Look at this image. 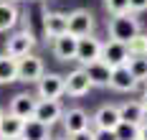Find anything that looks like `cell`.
<instances>
[{
    "mask_svg": "<svg viewBox=\"0 0 147 140\" xmlns=\"http://www.w3.org/2000/svg\"><path fill=\"white\" fill-rule=\"evenodd\" d=\"M140 20L134 13H122V16H112L109 18V38L129 43L134 36H140Z\"/></svg>",
    "mask_w": 147,
    "mask_h": 140,
    "instance_id": "obj_1",
    "label": "cell"
},
{
    "mask_svg": "<svg viewBox=\"0 0 147 140\" xmlns=\"http://www.w3.org/2000/svg\"><path fill=\"white\" fill-rule=\"evenodd\" d=\"M33 46H36V36L30 33V28H23V31H15L5 41V54L13 59H23L33 51Z\"/></svg>",
    "mask_w": 147,
    "mask_h": 140,
    "instance_id": "obj_2",
    "label": "cell"
},
{
    "mask_svg": "<svg viewBox=\"0 0 147 140\" xmlns=\"http://www.w3.org/2000/svg\"><path fill=\"white\" fill-rule=\"evenodd\" d=\"M43 74H46V69H43V59H41V56L28 54V56L18 59V82H26V84H38Z\"/></svg>",
    "mask_w": 147,
    "mask_h": 140,
    "instance_id": "obj_3",
    "label": "cell"
},
{
    "mask_svg": "<svg viewBox=\"0 0 147 140\" xmlns=\"http://www.w3.org/2000/svg\"><path fill=\"white\" fill-rule=\"evenodd\" d=\"M109 69H119V66H124V64L129 61V48L127 43H122V41H114V38H109V41H104L102 43V59Z\"/></svg>",
    "mask_w": 147,
    "mask_h": 140,
    "instance_id": "obj_4",
    "label": "cell"
},
{
    "mask_svg": "<svg viewBox=\"0 0 147 140\" xmlns=\"http://www.w3.org/2000/svg\"><path fill=\"white\" fill-rule=\"evenodd\" d=\"M63 94H66V77L46 71L38 82V99H61Z\"/></svg>",
    "mask_w": 147,
    "mask_h": 140,
    "instance_id": "obj_5",
    "label": "cell"
},
{
    "mask_svg": "<svg viewBox=\"0 0 147 140\" xmlns=\"http://www.w3.org/2000/svg\"><path fill=\"white\" fill-rule=\"evenodd\" d=\"M94 26H96V20H94V16L89 13L86 8H79V10L69 13V33L74 38L94 36Z\"/></svg>",
    "mask_w": 147,
    "mask_h": 140,
    "instance_id": "obj_6",
    "label": "cell"
},
{
    "mask_svg": "<svg viewBox=\"0 0 147 140\" xmlns=\"http://www.w3.org/2000/svg\"><path fill=\"white\" fill-rule=\"evenodd\" d=\"M63 130L66 135H76V133H84V130H91V117H89L86 109L81 107H71V109H63Z\"/></svg>",
    "mask_w": 147,
    "mask_h": 140,
    "instance_id": "obj_7",
    "label": "cell"
},
{
    "mask_svg": "<svg viewBox=\"0 0 147 140\" xmlns=\"http://www.w3.org/2000/svg\"><path fill=\"white\" fill-rule=\"evenodd\" d=\"M102 43L96 36H84V38H79V48H76V61L81 64V66H89V64L99 61L102 59Z\"/></svg>",
    "mask_w": 147,
    "mask_h": 140,
    "instance_id": "obj_8",
    "label": "cell"
},
{
    "mask_svg": "<svg viewBox=\"0 0 147 140\" xmlns=\"http://www.w3.org/2000/svg\"><path fill=\"white\" fill-rule=\"evenodd\" d=\"M91 125L96 130H117L122 125V117H119V105H102L91 115Z\"/></svg>",
    "mask_w": 147,
    "mask_h": 140,
    "instance_id": "obj_9",
    "label": "cell"
},
{
    "mask_svg": "<svg viewBox=\"0 0 147 140\" xmlns=\"http://www.w3.org/2000/svg\"><path fill=\"white\" fill-rule=\"evenodd\" d=\"M43 33L48 38H59L69 33V13L61 10H46L43 13Z\"/></svg>",
    "mask_w": 147,
    "mask_h": 140,
    "instance_id": "obj_10",
    "label": "cell"
},
{
    "mask_svg": "<svg viewBox=\"0 0 147 140\" xmlns=\"http://www.w3.org/2000/svg\"><path fill=\"white\" fill-rule=\"evenodd\" d=\"M36 107H38V97H33V94H28V92H20V94H15L13 99H10L8 115H15V117H20V120H33Z\"/></svg>",
    "mask_w": 147,
    "mask_h": 140,
    "instance_id": "obj_11",
    "label": "cell"
},
{
    "mask_svg": "<svg viewBox=\"0 0 147 140\" xmlns=\"http://www.w3.org/2000/svg\"><path fill=\"white\" fill-rule=\"evenodd\" d=\"M61 117H63V107H61V99H38V107H36V115H33V120H38V122L43 125H51L59 122Z\"/></svg>",
    "mask_w": 147,
    "mask_h": 140,
    "instance_id": "obj_12",
    "label": "cell"
},
{
    "mask_svg": "<svg viewBox=\"0 0 147 140\" xmlns=\"http://www.w3.org/2000/svg\"><path fill=\"white\" fill-rule=\"evenodd\" d=\"M91 87L94 84H91V79L84 69H74L66 74V94L69 97H84V94H89Z\"/></svg>",
    "mask_w": 147,
    "mask_h": 140,
    "instance_id": "obj_13",
    "label": "cell"
},
{
    "mask_svg": "<svg viewBox=\"0 0 147 140\" xmlns=\"http://www.w3.org/2000/svg\"><path fill=\"white\" fill-rule=\"evenodd\" d=\"M76 48H79V38H74L71 33L53 38L51 43V51L59 61H76Z\"/></svg>",
    "mask_w": 147,
    "mask_h": 140,
    "instance_id": "obj_14",
    "label": "cell"
},
{
    "mask_svg": "<svg viewBox=\"0 0 147 140\" xmlns=\"http://www.w3.org/2000/svg\"><path fill=\"white\" fill-rule=\"evenodd\" d=\"M119 117H122V122L127 125H140L147 122V112L142 107V102L140 99H127V102H122L119 105Z\"/></svg>",
    "mask_w": 147,
    "mask_h": 140,
    "instance_id": "obj_15",
    "label": "cell"
},
{
    "mask_svg": "<svg viewBox=\"0 0 147 140\" xmlns=\"http://www.w3.org/2000/svg\"><path fill=\"white\" fill-rule=\"evenodd\" d=\"M137 84H140V82H134V77L129 74L127 66L112 69V82H109V87H112L114 92H134Z\"/></svg>",
    "mask_w": 147,
    "mask_h": 140,
    "instance_id": "obj_16",
    "label": "cell"
},
{
    "mask_svg": "<svg viewBox=\"0 0 147 140\" xmlns=\"http://www.w3.org/2000/svg\"><path fill=\"white\" fill-rule=\"evenodd\" d=\"M81 69L89 74V79H91L94 87H109V82H112V69L104 61H94V64H89V66H81Z\"/></svg>",
    "mask_w": 147,
    "mask_h": 140,
    "instance_id": "obj_17",
    "label": "cell"
},
{
    "mask_svg": "<svg viewBox=\"0 0 147 140\" xmlns=\"http://www.w3.org/2000/svg\"><path fill=\"white\" fill-rule=\"evenodd\" d=\"M23 127H26V120L15 117V115H5V120L0 125V140H20Z\"/></svg>",
    "mask_w": 147,
    "mask_h": 140,
    "instance_id": "obj_18",
    "label": "cell"
},
{
    "mask_svg": "<svg viewBox=\"0 0 147 140\" xmlns=\"http://www.w3.org/2000/svg\"><path fill=\"white\" fill-rule=\"evenodd\" d=\"M18 82V59L0 54V84H10Z\"/></svg>",
    "mask_w": 147,
    "mask_h": 140,
    "instance_id": "obj_19",
    "label": "cell"
},
{
    "mask_svg": "<svg viewBox=\"0 0 147 140\" xmlns=\"http://www.w3.org/2000/svg\"><path fill=\"white\" fill-rule=\"evenodd\" d=\"M15 23H18V8H15V3L3 0L0 3V33L10 31Z\"/></svg>",
    "mask_w": 147,
    "mask_h": 140,
    "instance_id": "obj_20",
    "label": "cell"
},
{
    "mask_svg": "<svg viewBox=\"0 0 147 140\" xmlns=\"http://www.w3.org/2000/svg\"><path fill=\"white\" fill-rule=\"evenodd\" d=\"M48 125L38 122V120H26V127H23V135L20 140H51L48 138Z\"/></svg>",
    "mask_w": 147,
    "mask_h": 140,
    "instance_id": "obj_21",
    "label": "cell"
},
{
    "mask_svg": "<svg viewBox=\"0 0 147 140\" xmlns=\"http://www.w3.org/2000/svg\"><path fill=\"white\" fill-rule=\"evenodd\" d=\"M124 66L129 69L134 82H145L147 79V56H129V61L124 64Z\"/></svg>",
    "mask_w": 147,
    "mask_h": 140,
    "instance_id": "obj_22",
    "label": "cell"
},
{
    "mask_svg": "<svg viewBox=\"0 0 147 140\" xmlns=\"http://www.w3.org/2000/svg\"><path fill=\"white\" fill-rule=\"evenodd\" d=\"M127 48H129V56H147V33L134 36L127 43Z\"/></svg>",
    "mask_w": 147,
    "mask_h": 140,
    "instance_id": "obj_23",
    "label": "cell"
},
{
    "mask_svg": "<svg viewBox=\"0 0 147 140\" xmlns=\"http://www.w3.org/2000/svg\"><path fill=\"white\" fill-rule=\"evenodd\" d=\"M104 8L112 16H122V13H129V0H104Z\"/></svg>",
    "mask_w": 147,
    "mask_h": 140,
    "instance_id": "obj_24",
    "label": "cell"
},
{
    "mask_svg": "<svg viewBox=\"0 0 147 140\" xmlns=\"http://www.w3.org/2000/svg\"><path fill=\"white\" fill-rule=\"evenodd\" d=\"M117 138H119V140H140V127H137V125L122 122V125L117 127Z\"/></svg>",
    "mask_w": 147,
    "mask_h": 140,
    "instance_id": "obj_25",
    "label": "cell"
},
{
    "mask_svg": "<svg viewBox=\"0 0 147 140\" xmlns=\"http://www.w3.org/2000/svg\"><path fill=\"white\" fill-rule=\"evenodd\" d=\"M94 140H119L117 130H94Z\"/></svg>",
    "mask_w": 147,
    "mask_h": 140,
    "instance_id": "obj_26",
    "label": "cell"
},
{
    "mask_svg": "<svg viewBox=\"0 0 147 140\" xmlns=\"http://www.w3.org/2000/svg\"><path fill=\"white\" fill-rule=\"evenodd\" d=\"M142 10H147V0H129V13H142Z\"/></svg>",
    "mask_w": 147,
    "mask_h": 140,
    "instance_id": "obj_27",
    "label": "cell"
},
{
    "mask_svg": "<svg viewBox=\"0 0 147 140\" xmlns=\"http://www.w3.org/2000/svg\"><path fill=\"white\" fill-rule=\"evenodd\" d=\"M69 140H94V130H84V133L69 135Z\"/></svg>",
    "mask_w": 147,
    "mask_h": 140,
    "instance_id": "obj_28",
    "label": "cell"
},
{
    "mask_svg": "<svg viewBox=\"0 0 147 140\" xmlns=\"http://www.w3.org/2000/svg\"><path fill=\"white\" fill-rule=\"evenodd\" d=\"M140 140H147V122L140 125Z\"/></svg>",
    "mask_w": 147,
    "mask_h": 140,
    "instance_id": "obj_29",
    "label": "cell"
},
{
    "mask_svg": "<svg viewBox=\"0 0 147 140\" xmlns=\"http://www.w3.org/2000/svg\"><path fill=\"white\" fill-rule=\"evenodd\" d=\"M140 102H142V107H145V112H147V89L142 92V99H140Z\"/></svg>",
    "mask_w": 147,
    "mask_h": 140,
    "instance_id": "obj_30",
    "label": "cell"
},
{
    "mask_svg": "<svg viewBox=\"0 0 147 140\" xmlns=\"http://www.w3.org/2000/svg\"><path fill=\"white\" fill-rule=\"evenodd\" d=\"M3 120H5V112H3V109H0V125H3Z\"/></svg>",
    "mask_w": 147,
    "mask_h": 140,
    "instance_id": "obj_31",
    "label": "cell"
},
{
    "mask_svg": "<svg viewBox=\"0 0 147 140\" xmlns=\"http://www.w3.org/2000/svg\"><path fill=\"white\" fill-rule=\"evenodd\" d=\"M51 140H69V138H51Z\"/></svg>",
    "mask_w": 147,
    "mask_h": 140,
    "instance_id": "obj_32",
    "label": "cell"
},
{
    "mask_svg": "<svg viewBox=\"0 0 147 140\" xmlns=\"http://www.w3.org/2000/svg\"><path fill=\"white\" fill-rule=\"evenodd\" d=\"M10 3H20V0H10Z\"/></svg>",
    "mask_w": 147,
    "mask_h": 140,
    "instance_id": "obj_33",
    "label": "cell"
},
{
    "mask_svg": "<svg viewBox=\"0 0 147 140\" xmlns=\"http://www.w3.org/2000/svg\"><path fill=\"white\" fill-rule=\"evenodd\" d=\"M0 3H3V0H0Z\"/></svg>",
    "mask_w": 147,
    "mask_h": 140,
    "instance_id": "obj_34",
    "label": "cell"
},
{
    "mask_svg": "<svg viewBox=\"0 0 147 140\" xmlns=\"http://www.w3.org/2000/svg\"><path fill=\"white\" fill-rule=\"evenodd\" d=\"M145 82H147V79H145Z\"/></svg>",
    "mask_w": 147,
    "mask_h": 140,
    "instance_id": "obj_35",
    "label": "cell"
}]
</instances>
